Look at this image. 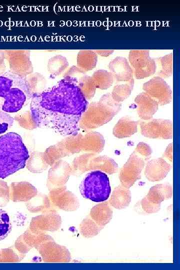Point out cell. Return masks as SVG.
Returning a JSON list of instances; mask_svg holds the SVG:
<instances>
[{
	"instance_id": "cell-7",
	"label": "cell",
	"mask_w": 180,
	"mask_h": 270,
	"mask_svg": "<svg viewBox=\"0 0 180 270\" xmlns=\"http://www.w3.org/2000/svg\"><path fill=\"white\" fill-rule=\"evenodd\" d=\"M145 160L135 150L130 155L120 170L119 179L122 186L130 188L140 178Z\"/></svg>"
},
{
	"instance_id": "cell-17",
	"label": "cell",
	"mask_w": 180,
	"mask_h": 270,
	"mask_svg": "<svg viewBox=\"0 0 180 270\" xmlns=\"http://www.w3.org/2000/svg\"><path fill=\"white\" fill-rule=\"evenodd\" d=\"M98 55L94 50H80L77 56L78 68L84 71L94 69L97 64Z\"/></svg>"
},
{
	"instance_id": "cell-11",
	"label": "cell",
	"mask_w": 180,
	"mask_h": 270,
	"mask_svg": "<svg viewBox=\"0 0 180 270\" xmlns=\"http://www.w3.org/2000/svg\"><path fill=\"white\" fill-rule=\"evenodd\" d=\"M108 67L114 80L117 82H126L134 78L132 68L126 58H115L109 62Z\"/></svg>"
},
{
	"instance_id": "cell-26",
	"label": "cell",
	"mask_w": 180,
	"mask_h": 270,
	"mask_svg": "<svg viewBox=\"0 0 180 270\" xmlns=\"http://www.w3.org/2000/svg\"><path fill=\"white\" fill-rule=\"evenodd\" d=\"M163 157L168 159L170 162L172 160V144H169L165 150L163 154Z\"/></svg>"
},
{
	"instance_id": "cell-4",
	"label": "cell",
	"mask_w": 180,
	"mask_h": 270,
	"mask_svg": "<svg viewBox=\"0 0 180 270\" xmlns=\"http://www.w3.org/2000/svg\"><path fill=\"white\" fill-rule=\"evenodd\" d=\"M122 104L114 100L111 94L102 96L98 102L88 105L80 122V127L93 128L110 121L120 111Z\"/></svg>"
},
{
	"instance_id": "cell-3",
	"label": "cell",
	"mask_w": 180,
	"mask_h": 270,
	"mask_svg": "<svg viewBox=\"0 0 180 270\" xmlns=\"http://www.w3.org/2000/svg\"><path fill=\"white\" fill-rule=\"evenodd\" d=\"M29 157L20 135L10 132L0 136V178L4 179L24 168Z\"/></svg>"
},
{
	"instance_id": "cell-1",
	"label": "cell",
	"mask_w": 180,
	"mask_h": 270,
	"mask_svg": "<svg viewBox=\"0 0 180 270\" xmlns=\"http://www.w3.org/2000/svg\"><path fill=\"white\" fill-rule=\"evenodd\" d=\"M78 80L66 75L52 86L32 94L30 114L38 127L62 136L78 134L80 120L88 105Z\"/></svg>"
},
{
	"instance_id": "cell-19",
	"label": "cell",
	"mask_w": 180,
	"mask_h": 270,
	"mask_svg": "<svg viewBox=\"0 0 180 270\" xmlns=\"http://www.w3.org/2000/svg\"><path fill=\"white\" fill-rule=\"evenodd\" d=\"M112 210L107 202L98 204L94 208V218L98 226L104 227L112 217Z\"/></svg>"
},
{
	"instance_id": "cell-28",
	"label": "cell",
	"mask_w": 180,
	"mask_h": 270,
	"mask_svg": "<svg viewBox=\"0 0 180 270\" xmlns=\"http://www.w3.org/2000/svg\"><path fill=\"white\" fill-rule=\"evenodd\" d=\"M94 51L97 54L104 57L110 56L114 52V50H95Z\"/></svg>"
},
{
	"instance_id": "cell-16",
	"label": "cell",
	"mask_w": 180,
	"mask_h": 270,
	"mask_svg": "<svg viewBox=\"0 0 180 270\" xmlns=\"http://www.w3.org/2000/svg\"><path fill=\"white\" fill-rule=\"evenodd\" d=\"M131 192L123 186L119 185L114 190L109 200L110 204L117 209L128 207L131 201Z\"/></svg>"
},
{
	"instance_id": "cell-6",
	"label": "cell",
	"mask_w": 180,
	"mask_h": 270,
	"mask_svg": "<svg viewBox=\"0 0 180 270\" xmlns=\"http://www.w3.org/2000/svg\"><path fill=\"white\" fill-rule=\"evenodd\" d=\"M128 62L133 75L136 79L149 77L156 72V62L150 56L148 50H130L128 54Z\"/></svg>"
},
{
	"instance_id": "cell-20",
	"label": "cell",
	"mask_w": 180,
	"mask_h": 270,
	"mask_svg": "<svg viewBox=\"0 0 180 270\" xmlns=\"http://www.w3.org/2000/svg\"><path fill=\"white\" fill-rule=\"evenodd\" d=\"M92 78L96 88L100 90H106L110 88L114 80L112 74L104 70H99L94 72Z\"/></svg>"
},
{
	"instance_id": "cell-21",
	"label": "cell",
	"mask_w": 180,
	"mask_h": 270,
	"mask_svg": "<svg viewBox=\"0 0 180 270\" xmlns=\"http://www.w3.org/2000/svg\"><path fill=\"white\" fill-rule=\"evenodd\" d=\"M172 53L166 54L160 57L158 60V63L160 66L158 71V76L162 78H167L172 75Z\"/></svg>"
},
{
	"instance_id": "cell-12",
	"label": "cell",
	"mask_w": 180,
	"mask_h": 270,
	"mask_svg": "<svg viewBox=\"0 0 180 270\" xmlns=\"http://www.w3.org/2000/svg\"><path fill=\"white\" fill-rule=\"evenodd\" d=\"M170 168L171 165L164 158H154L147 162L145 168V176L150 182L160 181L167 176Z\"/></svg>"
},
{
	"instance_id": "cell-9",
	"label": "cell",
	"mask_w": 180,
	"mask_h": 270,
	"mask_svg": "<svg viewBox=\"0 0 180 270\" xmlns=\"http://www.w3.org/2000/svg\"><path fill=\"white\" fill-rule=\"evenodd\" d=\"M142 134L150 138H172V122L170 120L156 118L139 121Z\"/></svg>"
},
{
	"instance_id": "cell-8",
	"label": "cell",
	"mask_w": 180,
	"mask_h": 270,
	"mask_svg": "<svg viewBox=\"0 0 180 270\" xmlns=\"http://www.w3.org/2000/svg\"><path fill=\"white\" fill-rule=\"evenodd\" d=\"M172 196V187L168 184H157L152 186L147 195L141 200L143 210L148 213L158 212L161 203Z\"/></svg>"
},
{
	"instance_id": "cell-15",
	"label": "cell",
	"mask_w": 180,
	"mask_h": 270,
	"mask_svg": "<svg viewBox=\"0 0 180 270\" xmlns=\"http://www.w3.org/2000/svg\"><path fill=\"white\" fill-rule=\"evenodd\" d=\"M138 123L128 116H123L115 124L112 134L119 138L130 137L137 132Z\"/></svg>"
},
{
	"instance_id": "cell-13",
	"label": "cell",
	"mask_w": 180,
	"mask_h": 270,
	"mask_svg": "<svg viewBox=\"0 0 180 270\" xmlns=\"http://www.w3.org/2000/svg\"><path fill=\"white\" fill-rule=\"evenodd\" d=\"M138 116L143 120L152 118L158 108L157 102L145 92L139 94L134 98Z\"/></svg>"
},
{
	"instance_id": "cell-24",
	"label": "cell",
	"mask_w": 180,
	"mask_h": 270,
	"mask_svg": "<svg viewBox=\"0 0 180 270\" xmlns=\"http://www.w3.org/2000/svg\"><path fill=\"white\" fill-rule=\"evenodd\" d=\"M14 118L8 113L0 110V136L4 134L13 125Z\"/></svg>"
},
{
	"instance_id": "cell-2",
	"label": "cell",
	"mask_w": 180,
	"mask_h": 270,
	"mask_svg": "<svg viewBox=\"0 0 180 270\" xmlns=\"http://www.w3.org/2000/svg\"><path fill=\"white\" fill-rule=\"evenodd\" d=\"M32 94L24 77L10 71L0 76V110L18 112L30 102Z\"/></svg>"
},
{
	"instance_id": "cell-5",
	"label": "cell",
	"mask_w": 180,
	"mask_h": 270,
	"mask_svg": "<svg viewBox=\"0 0 180 270\" xmlns=\"http://www.w3.org/2000/svg\"><path fill=\"white\" fill-rule=\"evenodd\" d=\"M80 190L85 198L94 202H104L111 192L109 178L102 171L92 170L82 181Z\"/></svg>"
},
{
	"instance_id": "cell-18",
	"label": "cell",
	"mask_w": 180,
	"mask_h": 270,
	"mask_svg": "<svg viewBox=\"0 0 180 270\" xmlns=\"http://www.w3.org/2000/svg\"><path fill=\"white\" fill-rule=\"evenodd\" d=\"M134 79L115 85L111 93L112 98L118 102L126 100L130 95L134 86Z\"/></svg>"
},
{
	"instance_id": "cell-23",
	"label": "cell",
	"mask_w": 180,
	"mask_h": 270,
	"mask_svg": "<svg viewBox=\"0 0 180 270\" xmlns=\"http://www.w3.org/2000/svg\"><path fill=\"white\" fill-rule=\"evenodd\" d=\"M11 230L12 224L8 214L5 210L0 209V240L4 239Z\"/></svg>"
},
{
	"instance_id": "cell-10",
	"label": "cell",
	"mask_w": 180,
	"mask_h": 270,
	"mask_svg": "<svg viewBox=\"0 0 180 270\" xmlns=\"http://www.w3.org/2000/svg\"><path fill=\"white\" fill-rule=\"evenodd\" d=\"M142 89L158 105L164 106L170 104L172 99V92L168 84L162 78L156 76L144 84Z\"/></svg>"
},
{
	"instance_id": "cell-14",
	"label": "cell",
	"mask_w": 180,
	"mask_h": 270,
	"mask_svg": "<svg viewBox=\"0 0 180 270\" xmlns=\"http://www.w3.org/2000/svg\"><path fill=\"white\" fill-rule=\"evenodd\" d=\"M26 50H9L6 52V58L8 60L10 71L18 76L24 77V66L31 64L29 58H24L29 56L28 53L24 54Z\"/></svg>"
},
{
	"instance_id": "cell-22",
	"label": "cell",
	"mask_w": 180,
	"mask_h": 270,
	"mask_svg": "<svg viewBox=\"0 0 180 270\" xmlns=\"http://www.w3.org/2000/svg\"><path fill=\"white\" fill-rule=\"evenodd\" d=\"M78 83L87 100L90 99L94 96L96 86L92 76L84 75L78 80Z\"/></svg>"
},
{
	"instance_id": "cell-25",
	"label": "cell",
	"mask_w": 180,
	"mask_h": 270,
	"mask_svg": "<svg viewBox=\"0 0 180 270\" xmlns=\"http://www.w3.org/2000/svg\"><path fill=\"white\" fill-rule=\"evenodd\" d=\"M135 151L146 160L150 157L152 153L151 148L144 142H139L136 146Z\"/></svg>"
},
{
	"instance_id": "cell-27",
	"label": "cell",
	"mask_w": 180,
	"mask_h": 270,
	"mask_svg": "<svg viewBox=\"0 0 180 270\" xmlns=\"http://www.w3.org/2000/svg\"><path fill=\"white\" fill-rule=\"evenodd\" d=\"M6 58L5 54L4 52L0 50V76L3 74L5 72L6 65L4 59Z\"/></svg>"
}]
</instances>
